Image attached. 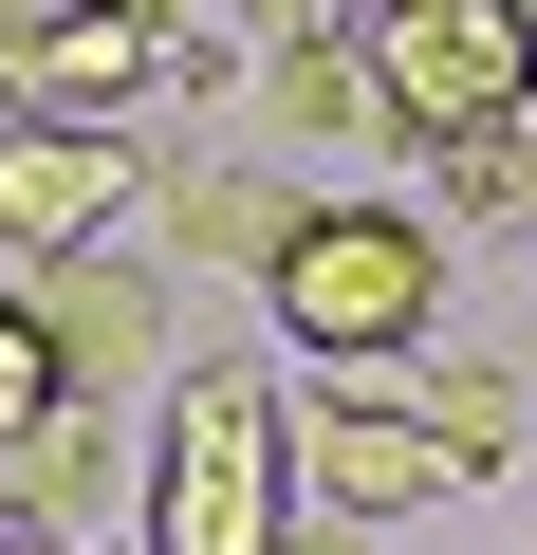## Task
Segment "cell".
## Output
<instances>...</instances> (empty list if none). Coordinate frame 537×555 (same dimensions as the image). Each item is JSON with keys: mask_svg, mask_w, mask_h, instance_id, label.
<instances>
[{"mask_svg": "<svg viewBox=\"0 0 537 555\" xmlns=\"http://www.w3.org/2000/svg\"><path fill=\"white\" fill-rule=\"evenodd\" d=\"M519 20H537V0H519Z\"/></svg>", "mask_w": 537, "mask_h": 555, "instance_id": "cell-20", "label": "cell"}, {"mask_svg": "<svg viewBox=\"0 0 537 555\" xmlns=\"http://www.w3.org/2000/svg\"><path fill=\"white\" fill-rule=\"evenodd\" d=\"M0 75H20V130H130V112L167 93V38H130V20L75 0V20H38Z\"/></svg>", "mask_w": 537, "mask_h": 555, "instance_id": "cell-8", "label": "cell"}, {"mask_svg": "<svg viewBox=\"0 0 537 555\" xmlns=\"http://www.w3.org/2000/svg\"><path fill=\"white\" fill-rule=\"evenodd\" d=\"M279 555H389V537H353V518H297V537H279Z\"/></svg>", "mask_w": 537, "mask_h": 555, "instance_id": "cell-15", "label": "cell"}, {"mask_svg": "<svg viewBox=\"0 0 537 555\" xmlns=\"http://www.w3.org/2000/svg\"><path fill=\"white\" fill-rule=\"evenodd\" d=\"M500 130H519V149H537V75H519V112H500Z\"/></svg>", "mask_w": 537, "mask_h": 555, "instance_id": "cell-17", "label": "cell"}, {"mask_svg": "<svg viewBox=\"0 0 537 555\" xmlns=\"http://www.w3.org/2000/svg\"><path fill=\"white\" fill-rule=\"evenodd\" d=\"M353 56H371V130L426 167V149H463V130H500V112H519L537 20H519V0H371Z\"/></svg>", "mask_w": 537, "mask_h": 555, "instance_id": "cell-3", "label": "cell"}, {"mask_svg": "<svg viewBox=\"0 0 537 555\" xmlns=\"http://www.w3.org/2000/svg\"><path fill=\"white\" fill-rule=\"evenodd\" d=\"M297 537V408L259 371H167V463L130 555H279Z\"/></svg>", "mask_w": 537, "mask_h": 555, "instance_id": "cell-2", "label": "cell"}, {"mask_svg": "<svg viewBox=\"0 0 537 555\" xmlns=\"http://www.w3.org/2000/svg\"><path fill=\"white\" fill-rule=\"evenodd\" d=\"M112 500H130V444H112V408H38L20 444H0V518L20 537H112Z\"/></svg>", "mask_w": 537, "mask_h": 555, "instance_id": "cell-9", "label": "cell"}, {"mask_svg": "<svg viewBox=\"0 0 537 555\" xmlns=\"http://www.w3.org/2000/svg\"><path fill=\"white\" fill-rule=\"evenodd\" d=\"M297 481H316V518L389 537V518H445V500H482L500 463H482L463 426H426V408L371 371V389H334V426H297Z\"/></svg>", "mask_w": 537, "mask_h": 555, "instance_id": "cell-4", "label": "cell"}, {"mask_svg": "<svg viewBox=\"0 0 537 555\" xmlns=\"http://www.w3.org/2000/svg\"><path fill=\"white\" fill-rule=\"evenodd\" d=\"M426 222H537V149H519V130L426 149Z\"/></svg>", "mask_w": 537, "mask_h": 555, "instance_id": "cell-11", "label": "cell"}, {"mask_svg": "<svg viewBox=\"0 0 537 555\" xmlns=\"http://www.w3.org/2000/svg\"><path fill=\"white\" fill-rule=\"evenodd\" d=\"M222 20H241L259 56H279V38H353V20H371V0H222Z\"/></svg>", "mask_w": 537, "mask_h": 555, "instance_id": "cell-13", "label": "cell"}, {"mask_svg": "<svg viewBox=\"0 0 537 555\" xmlns=\"http://www.w3.org/2000/svg\"><path fill=\"white\" fill-rule=\"evenodd\" d=\"M259 315H279V352L334 371V389L408 371L426 315H445V222L426 204H297V241L259 259Z\"/></svg>", "mask_w": 537, "mask_h": 555, "instance_id": "cell-1", "label": "cell"}, {"mask_svg": "<svg viewBox=\"0 0 537 555\" xmlns=\"http://www.w3.org/2000/svg\"><path fill=\"white\" fill-rule=\"evenodd\" d=\"M130 185H149L130 130H0V259H75V241H112Z\"/></svg>", "mask_w": 537, "mask_h": 555, "instance_id": "cell-7", "label": "cell"}, {"mask_svg": "<svg viewBox=\"0 0 537 555\" xmlns=\"http://www.w3.org/2000/svg\"><path fill=\"white\" fill-rule=\"evenodd\" d=\"M38 20H75V0H0V56H20V38H38Z\"/></svg>", "mask_w": 537, "mask_h": 555, "instance_id": "cell-16", "label": "cell"}, {"mask_svg": "<svg viewBox=\"0 0 537 555\" xmlns=\"http://www.w3.org/2000/svg\"><path fill=\"white\" fill-rule=\"evenodd\" d=\"M20 315H38L56 389H75V408H112V389H149V371H167V259H130V241L20 259Z\"/></svg>", "mask_w": 537, "mask_h": 555, "instance_id": "cell-5", "label": "cell"}, {"mask_svg": "<svg viewBox=\"0 0 537 555\" xmlns=\"http://www.w3.org/2000/svg\"><path fill=\"white\" fill-rule=\"evenodd\" d=\"M130 222H149V259H222V278H259V259L297 241V185L259 167V149H149Z\"/></svg>", "mask_w": 537, "mask_h": 555, "instance_id": "cell-6", "label": "cell"}, {"mask_svg": "<svg viewBox=\"0 0 537 555\" xmlns=\"http://www.w3.org/2000/svg\"><path fill=\"white\" fill-rule=\"evenodd\" d=\"M93 20H130V38H204L222 0H93Z\"/></svg>", "mask_w": 537, "mask_h": 555, "instance_id": "cell-14", "label": "cell"}, {"mask_svg": "<svg viewBox=\"0 0 537 555\" xmlns=\"http://www.w3.org/2000/svg\"><path fill=\"white\" fill-rule=\"evenodd\" d=\"M0 537H20V518H0Z\"/></svg>", "mask_w": 537, "mask_h": 555, "instance_id": "cell-21", "label": "cell"}, {"mask_svg": "<svg viewBox=\"0 0 537 555\" xmlns=\"http://www.w3.org/2000/svg\"><path fill=\"white\" fill-rule=\"evenodd\" d=\"M38 408H75V389H56V352H38V315H20V278H0V444H20Z\"/></svg>", "mask_w": 537, "mask_h": 555, "instance_id": "cell-12", "label": "cell"}, {"mask_svg": "<svg viewBox=\"0 0 537 555\" xmlns=\"http://www.w3.org/2000/svg\"><path fill=\"white\" fill-rule=\"evenodd\" d=\"M0 555H56V537H0Z\"/></svg>", "mask_w": 537, "mask_h": 555, "instance_id": "cell-18", "label": "cell"}, {"mask_svg": "<svg viewBox=\"0 0 537 555\" xmlns=\"http://www.w3.org/2000/svg\"><path fill=\"white\" fill-rule=\"evenodd\" d=\"M241 93H259V130H297V149L371 130V56H353V38H279V56H259Z\"/></svg>", "mask_w": 537, "mask_h": 555, "instance_id": "cell-10", "label": "cell"}, {"mask_svg": "<svg viewBox=\"0 0 537 555\" xmlns=\"http://www.w3.org/2000/svg\"><path fill=\"white\" fill-rule=\"evenodd\" d=\"M75 555H130V537H75Z\"/></svg>", "mask_w": 537, "mask_h": 555, "instance_id": "cell-19", "label": "cell"}]
</instances>
